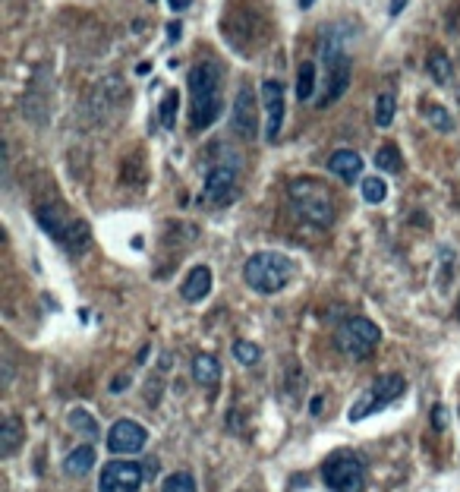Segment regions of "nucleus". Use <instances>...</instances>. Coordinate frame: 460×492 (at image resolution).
Listing matches in <instances>:
<instances>
[{"label":"nucleus","mask_w":460,"mask_h":492,"mask_svg":"<svg viewBox=\"0 0 460 492\" xmlns=\"http://www.w3.org/2000/svg\"><path fill=\"white\" fill-rule=\"evenodd\" d=\"M189 95H193V130H208L221 117V66L214 60H202L189 70Z\"/></svg>","instance_id":"nucleus-1"},{"label":"nucleus","mask_w":460,"mask_h":492,"mask_svg":"<svg viewBox=\"0 0 460 492\" xmlns=\"http://www.w3.org/2000/svg\"><path fill=\"white\" fill-rule=\"evenodd\" d=\"M296 265L284 253H255L243 265V281L259 294H277L290 284Z\"/></svg>","instance_id":"nucleus-2"},{"label":"nucleus","mask_w":460,"mask_h":492,"mask_svg":"<svg viewBox=\"0 0 460 492\" xmlns=\"http://www.w3.org/2000/svg\"><path fill=\"white\" fill-rule=\"evenodd\" d=\"M290 202H293L296 215L309 221L313 227H331L334 224V202L331 193L315 180H293L290 184Z\"/></svg>","instance_id":"nucleus-3"},{"label":"nucleus","mask_w":460,"mask_h":492,"mask_svg":"<svg viewBox=\"0 0 460 492\" xmlns=\"http://www.w3.org/2000/svg\"><path fill=\"white\" fill-rule=\"evenodd\" d=\"M322 480L331 492H363L366 489V464L353 451H334L322 467Z\"/></svg>","instance_id":"nucleus-4"},{"label":"nucleus","mask_w":460,"mask_h":492,"mask_svg":"<svg viewBox=\"0 0 460 492\" xmlns=\"http://www.w3.org/2000/svg\"><path fill=\"white\" fill-rule=\"evenodd\" d=\"M404 392H407V379H404L401 373H385V376H378L375 382L369 385V392L360 397V401L350 407V414H347V420L350 423H356V420H366L369 414H375V410H382V407H388L391 401H397Z\"/></svg>","instance_id":"nucleus-5"},{"label":"nucleus","mask_w":460,"mask_h":492,"mask_svg":"<svg viewBox=\"0 0 460 492\" xmlns=\"http://www.w3.org/2000/svg\"><path fill=\"white\" fill-rule=\"evenodd\" d=\"M378 341H382V328H378L372 319H366V316H353V319H347L334 335L337 350H341L344 356H356V360L369 356Z\"/></svg>","instance_id":"nucleus-6"},{"label":"nucleus","mask_w":460,"mask_h":492,"mask_svg":"<svg viewBox=\"0 0 460 492\" xmlns=\"http://www.w3.org/2000/svg\"><path fill=\"white\" fill-rule=\"evenodd\" d=\"M142 480L145 476L136 461H107L98 476V492H136Z\"/></svg>","instance_id":"nucleus-7"},{"label":"nucleus","mask_w":460,"mask_h":492,"mask_svg":"<svg viewBox=\"0 0 460 492\" xmlns=\"http://www.w3.org/2000/svg\"><path fill=\"white\" fill-rule=\"evenodd\" d=\"M145 442H148L145 426L139 420H133V416L117 420L111 426V433H107V451H114V455H136V451L145 448Z\"/></svg>","instance_id":"nucleus-8"},{"label":"nucleus","mask_w":460,"mask_h":492,"mask_svg":"<svg viewBox=\"0 0 460 492\" xmlns=\"http://www.w3.org/2000/svg\"><path fill=\"white\" fill-rule=\"evenodd\" d=\"M230 130L240 139H255L259 133V114H255V95L249 85H240L234 98V111H230Z\"/></svg>","instance_id":"nucleus-9"},{"label":"nucleus","mask_w":460,"mask_h":492,"mask_svg":"<svg viewBox=\"0 0 460 492\" xmlns=\"http://www.w3.org/2000/svg\"><path fill=\"white\" fill-rule=\"evenodd\" d=\"M262 104H265V143H277L284 126V83L265 79L262 83Z\"/></svg>","instance_id":"nucleus-10"},{"label":"nucleus","mask_w":460,"mask_h":492,"mask_svg":"<svg viewBox=\"0 0 460 492\" xmlns=\"http://www.w3.org/2000/svg\"><path fill=\"white\" fill-rule=\"evenodd\" d=\"M236 193V167L230 164H214L212 171L205 174V186H202V199L208 205H224L230 202V196Z\"/></svg>","instance_id":"nucleus-11"},{"label":"nucleus","mask_w":460,"mask_h":492,"mask_svg":"<svg viewBox=\"0 0 460 492\" xmlns=\"http://www.w3.org/2000/svg\"><path fill=\"white\" fill-rule=\"evenodd\" d=\"M325 73H328V85H325V95L319 101V107L334 104V101L347 92V85H350V57L334 60L331 66H325Z\"/></svg>","instance_id":"nucleus-12"},{"label":"nucleus","mask_w":460,"mask_h":492,"mask_svg":"<svg viewBox=\"0 0 460 492\" xmlns=\"http://www.w3.org/2000/svg\"><path fill=\"white\" fill-rule=\"evenodd\" d=\"M328 171L337 174L344 184H353V180H360V174H363V158L353 152V148H337V152L328 158Z\"/></svg>","instance_id":"nucleus-13"},{"label":"nucleus","mask_w":460,"mask_h":492,"mask_svg":"<svg viewBox=\"0 0 460 492\" xmlns=\"http://www.w3.org/2000/svg\"><path fill=\"white\" fill-rule=\"evenodd\" d=\"M180 294H183V300H189V303L205 300V296L212 294V268H208V265H195L193 272L186 275Z\"/></svg>","instance_id":"nucleus-14"},{"label":"nucleus","mask_w":460,"mask_h":492,"mask_svg":"<svg viewBox=\"0 0 460 492\" xmlns=\"http://www.w3.org/2000/svg\"><path fill=\"white\" fill-rule=\"evenodd\" d=\"M193 379L205 388H214L221 379V363L212 354H195L193 356Z\"/></svg>","instance_id":"nucleus-15"},{"label":"nucleus","mask_w":460,"mask_h":492,"mask_svg":"<svg viewBox=\"0 0 460 492\" xmlns=\"http://www.w3.org/2000/svg\"><path fill=\"white\" fill-rule=\"evenodd\" d=\"M38 224H42V231L51 234V237L57 240L60 246H66V237H70L73 221H63V218H60L57 208H47V205L38 208Z\"/></svg>","instance_id":"nucleus-16"},{"label":"nucleus","mask_w":460,"mask_h":492,"mask_svg":"<svg viewBox=\"0 0 460 492\" xmlns=\"http://www.w3.org/2000/svg\"><path fill=\"white\" fill-rule=\"evenodd\" d=\"M95 448L92 445H79V448H73L70 455L63 457V474L66 476H85L89 470L95 467Z\"/></svg>","instance_id":"nucleus-17"},{"label":"nucleus","mask_w":460,"mask_h":492,"mask_svg":"<svg viewBox=\"0 0 460 492\" xmlns=\"http://www.w3.org/2000/svg\"><path fill=\"white\" fill-rule=\"evenodd\" d=\"M425 70H429L435 85H448L451 76H454V64H451V57L444 51H432L429 60H425Z\"/></svg>","instance_id":"nucleus-18"},{"label":"nucleus","mask_w":460,"mask_h":492,"mask_svg":"<svg viewBox=\"0 0 460 492\" xmlns=\"http://www.w3.org/2000/svg\"><path fill=\"white\" fill-rule=\"evenodd\" d=\"M19 442H23V426H19L16 416H6L4 426H0V455L10 457L19 448Z\"/></svg>","instance_id":"nucleus-19"},{"label":"nucleus","mask_w":460,"mask_h":492,"mask_svg":"<svg viewBox=\"0 0 460 492\" xmlns=\"http://www.w3.org/2000/svg\"><path fill=\"white\" fill-rule=\"evenodd\" d=\"M375 167H378L382 174H401L404 161H401V152H397V145H391V143L378 145V152H375Z\"/></svg>","instance_id":"nucleus-20"},{"label":"nucleus","mask_w":460,"mask_h":492,"mask_svg":"<svg viewBox=\"0 0 460 492\" xmlns=\"http://www.w3.org/2000/svg\"><path fill=\"white\" fill-rule=\"evenodd\" d=\"M66 420H70V429L83 433L85 439H98V423H95V416H92L85 407H73Z\"/></svg>","instance_id":"nucleus-21"},{"label":"nucleus","mask_w":460,"mask_h":492,"mask_svg":"<svg viewBox=\"0 0 460 492\" xmlns=\"http://www.w3.org/2000/svg\"><path fill=\"white\" fill-rule=\"evenodd\" d=\"M315 92V64H300V70H296V98L300 101H309Z\"/></svg>","instance_id":"nucleus-22"},{"label":"nucleus","mask_w":460,"mask_h":492,"mask_svg":"<svg viewBox=\"0 0 460 492\" xmlns=\"http://www.w3.org/2000/svg\"><path fill=\"white\" fill-rule=\"evenodd\" d=\"M423 114H425V120H429V126H435L438 133H451V130H454V120H451L448 107H442V104H425Z\"/></svg>","instance_id":"nucleus-23"},{"label":"nucleus","mask_w":460,"mask_h":492,"mask_svg":"<svg viewBox=\"0 0 460 492\" xmlns=\"http://www.w3.org/2000/svg\"><path fill=\"white\" fill-rule=\"evenodd\" d=\"M161 492H199V489H195V480L189 470H177V474H171L161 483Z\"/></svg>","instance_id":"nucleus-24"},{"label":"nucleus","mask_w":460,"mask_h":492,"mask_svg":"<svg viewBox=\"0 0 460 492\" xmlns=\"http://www.w3.org/2000/svg\"><path fill=\"white\" fill-rule=\"evenodd\" d=\"M394 107H397L394 95H391V92H382V95L375 98V124L391 126V120H394Z\"/></svg>","instance_id":"nucleus-25"},{"label":"nucleus","mask_w":460,"mask_h":492,"mask_svg":"<svg viewBox=\"0 0 460 492\" xmlns=\"http://www.w3.org/2000/svg\"><path fill=\"white\" fill-rule=\"evenodd\" d=\"M177 107H180L177 92H167V95L161 98V126H164V130H174V126H177Z\"/></svg>","instance_id":"nucleus-26"},{"label":"nucleus","mask_w":460,"mask_h":492,"mask_svg":"<svg viewBox=\"0 0 460 492\" xmlns=\"http://www.w3.org/2000/svg\"><path fill=\"white\" fill-rule=\"evenodd\" d=\"M385 196H388V186H385L382 177H366V180H363V199H366L369 205L385 202Z\"/></svg>","instance_id":"nucleus-27"},{"label":"nucleus","mask_w":460,"mask_h":492,"mask_svg":"<svg viewBox=\"0 0 460 492\" xmlns=\"http://www.w3.org/2000/svg\"><path fill=\"white\" fill-rule=\"evenodd\" d=\"M234 356H236V363H243V366H255V363L262 360V350H259V344H253V341H236Z\"/></svg>","instance_id":"nucleus-28"},{"label":"nucleus","mask_w":460,"mask_h":492,"mask_svg":"<svg viewBox=\"0 0 460 492\" xmlns=\"http://www.w3.org/2000/svg\"><path fill=\"white\" fill-rule=\"evenodd\" d=\"M180 35H183V25H180V23L167 25V42H180Z\"/></svg>","instance_id":"nucleus-29"},{"label":"nucleus","mask_w":460,"mask_h":492,"mask_svg":"<svg viewBox=\"0 0 460 492\" xmlns=\"http://www.w3.org/2000/svg\"><path fill=\"white\" fill-rule=\"evenodd\" d=\"M189 4H193V0H171V10H189Z\"/></svg>","instance_id":"nucleus-30"},{"label":"nucleus","mask_w":460,"mask_h":492,"mask_svg":"<svg viewBox=\"0 0 460 492\" xmlns=\"http://www.w3.org/2000/svg\"><path fill=\"white\" fill-rule=\"evenodd\" d=\"M123 385H130V376H126V379H114L111 382V392H120Z\"/></svg>","instance_id":"nucleus-31"},{"label":"nucleus","mask_w":460,"mask_h":492,"mask_svg":"<svg viewBox=\"0 0 460 492\" xmlns=\"http://www.w3.org/2000/svg\"><path fill=\"white\" fill-rule=\"evenodd\" d=\"M404 4H407V0H391V16H397V13L404 10Z\"/></svg>","instance_id":"nucleus-32"},{"label":"nucleus","mask_w":460,"mask_h":492,"mask_svg":"<svg viewBox=\"0 0 460 492\" xmlns=\"http://www.w3.org/2000/svg\"><path fill=\"white\" fill-rule=\"evenodd\" d=\"M435 429H444V410H435Z\"/></svg>","instance_id":"nucleus-33"},{"label":"nucleus","mask_w":460,"mask_h":492,"mask_svg":"<svg viewBox=\"0 0 460 492\" xmlns=\"http://www.w3.org/2000/svg\"><path fill=\"white\" fill-rule=\"evenodd\" d=\"M315 4V0H300V6H303V10H309V6H313Z\"/></svg>","instance_id":"nucleus-34"},{"label":"nucleus","mask_w":460,"mask_h":492,"mask_svg":"<svg viewBox=\"0 0 460 492\" xmlns=\"http://www.w3.org/2000/svg\"><path fill=\"white\" fill-rule=\"evenodd\" d=\"M457 319H460V300H457Z\"/></svg>","instance_id":"nucleus-35"}]
</instances>
